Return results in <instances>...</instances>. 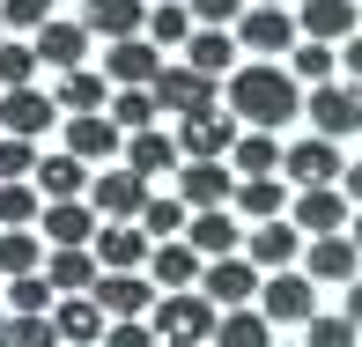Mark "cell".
Returning a JSON list of instances; mask_svg holds the SVG:
<instances>
[{
	"label": "cell",
	"mask_w": 362,
	"mask_h": 347,
	"mask_svg": "<svg viewBox=\"0 0 362 347\" xmlns=\"http://www.w3.org/2000/svg\"><path fill=\"white\" fill-rule=\"evenodd\" d=\"M222 111L237 126H259V134H274V126H296L303 119V81H288V67H229L222 74Z\"/></svg>",
	"instance_id": "obj_1"
},
{
	"label": "cell",
	"mask_w": 362,
	"mask_h": 347,
	"mask_svg": "<svg viewBox=\"0 0 362 347\" xmlns=\"http://www.w3.org/2000/svg\"><path fill=\"white\" fill-rule=\"evenodd\" d=\"M215 318L222 310L207 303L200 288H156V303H148V333H156L163 347H207Z\"/></svg>",
	"instance_id": "obj_2"
},
{
	"label": "cell",
	"mask_w": 362,
	"mask_h": 347,
	"mask_svg": "<svg viewBox=\"0 0 362 347\" xmlns=\"http://www.w3.org/2000/svg\"><path fill=\"white\" fill-rule=\"evenodd\" d=\"M148 96H156V119H192V111H215V104H222V89H215L207 74H192L185 59H177V67L163 59L156 81H148Z\"/></svg>",
	"instance_id": "obj_3"
},
{
	"label": "cell",
	"mask_w": 362,
	"mask_h": 347,
	"mask_svg": "<svg viewBox=\"0 0 362 347\" xmlns=\"http://www.w3.org/2000/svg\"><path fill=\"white\" fill-rule=\"evenodd\" d=\"M252 303H259V318H267V325H303L310 310H318V281H310L303 266H281V274L259 281Z\"/></svg>",
	"instance_id": "obj_4"
},
{
	"label": "cell",
	"mask_w": 362,
	"mask_h": 347,
	"mask_svg": "<svg viewBox=\"0 0 362 347\" xmlns=\"http://www.w3.org/2000/svg\"><path fill=\"white\" fill-rule=\"evenodd\" d=\"M192 288H200L207 295V303H229V310H237V303H252V295H259V266H252V259H244V252H222V259H200V281H192Z\"/></svg>",
	"instance_id": "obj_5"
},
{
	"label": "cell",
	"mask_w": 362,
	"mask_h": 347,
	"mask_svg": "<svg viewBox=\"0 0 362 347\" xmlns=\"http://www.w3.org/2000/svg\"><path fill=\"white\" fill-rule=\"evenodd\" d=\"M177 163H222L229 141H237V119L215 104V111H192V119H177Z\"/></svg>",
	"instance_id": "obj_6"
},
{
	"label": "cell",
	"mask_w": 362,
	"mask_h": 347,
	"mask_svg": "<svg viewBox=\"0 0 362 347\" xmlns=\"http://www.w3.org/2000/svg\"><path fill=\"white\" fill-rule=\"evenodd\" d=\"M310 126H318L325 141L362 134V81H318V89H310Z\"/></svg>",
	"instance_id": "obj_7"
},
{
	"label": "cell",
	"mask_w": 362,
	"mask_h": 347,
	"mask_svg": "<svg viewBox=\"0 0 362 347\" xmlns=\"http://www.w3.org/2000/svg\"><path fill=\"white\" fill-rule=\"evenodd\" d=\"M288 45H296V15H288V8H259V0H244V15H237V52L281 59Z\"/></svg>",
	"instance_id": "obj_8"
},
{
	"label": "cell",
	"mask_w": 362,
	"mask_h": 347,
	"mask_svg": "<svg viewBox=\"0 0 362 347\" xmlns=\"http://www.w3.org/2000/svg\"><path fill=\"white\" fill-rule=\"evenodd\" d=\"M274 177H281V185H333V177H340V148L325 141V134H303V141L281 148Z\"/></svg>",
	"instance_id": "obj_9"
},
{
	"label": "cell",
	"mask_w": 362,
	"mask_h": 347,
	"mask_svg": "<svg viewBox=\"0 0 362 347\" xmlns=\"http://www.w3.org/2000/svg\"><path fill=\"white\" fill-rule=\"evenodd\" d=\"M288 222H296V237H333V229H348L340 185H288Z\"/></svg>",
	"instance_id": "obj_10"
},
{
	"label": "cell",
	"mask_w": 362,
	"mask_h": 347,
	"mask_svg": "<svg viewBox=\"0 0 362 347\" xmlns=\"http://www.w3.org/2000/svg\"><path fill=\"white\" fill-rule=\"evenodd\" d=\"M30 52H37V67H81L89 59V23L81 15H45L30 30Z\"/></svg>",
	"instance_id": "obj_11"
},
{
	"label": "cell",
	"mask_w": 362,
	"mask_h": 347,
	"mask_svg": "<svg viewBox=\"0 0 362 347\" xmlns=\"http://www.w3.org/2000/svg\"><path fill=\"white\" fill-rule=\"evenodd\" d=\"M237 252L252 259L259 274H281V266H296L303 237H296V222H281V214H267V222H252V229H244V244H237Z\"/></svg>",
	"instance_id": "obj_12"
},
{
	"label": "cell",
	"mask_w": 362,
	"mask_h": 347,
	"mask_svg": "<svg viewBox=\"0 0 362 347\" xmlns=\"http://www.w3.org/2000/svg\"><path fill=\"white\" fill-rule=\"evenodd\" d=\"M89 303L104 310V318H148L156 281H148V274H96L89 281Z\"/></svg>",
	"instance_id": "obj_13"
},
{
	"label": "cell",
	"mask_w": 362,
	"mask_h": 347,
	"mask_svg": "<svg viewBox=\"0 0 362 347\" xmlns=\"http://www.w3.org/2000/svg\"><path fill=\"white\" fill-rule=\"evenodd\" d=\"M81 200L96 207V222H134L141 200H148V177H134V170H104V177H89V192H81Z\"/></svg>",
	"instance_id": "obj_14"
},
{
	"label": "cell",
	"mask_w": 362,
	"mask_h": 347,
	"mask_svg": "<svg viewBox=\"0 0 362 347\" xmlns=\"http://www.w3.org/2000/svg\"><path fill=\"white\" fill-rule=\"evenodd\" d=\"M89 252H96V266H104V274H141V266H148V237H141V222H96Z\"/></svg>",
	"instance_id": "obj_15"
},
{
	"label": "cell",
	"mask_w": 362,
	"mask_h": 347,
	"mask_svg": "<svg viewBox=\"0 0 362 347\" xmlns=\"http://www.w3.org/2000/svg\"><path fill=\"white\" fill-rule=\"evenodd\" d=\"M156 67H163V52L148 37H111V52H104V74L111 89H148V81H156Z\"/></svg>",
	"instance_id": "obj_16"
},
{
	"label": "cell",
	"mask_w": 362,
	"mask_h": 347,
	"mask_svg": "<svg viewBox=\"0 0 362 347\" xmlns=\"http://www.w3.org/2000/svg\"><path fill=\"white\" fill-rule=\"evenodd\" d=\"M37 274L52 281V295H89V281L104 274V266H96L89 244H45V266Z\"/></svg>",
	"instance_id": "obj_17"
},
{
	"label": "cell",
	"mask_w": 362,
	"mask_h": 347,
	"mask_svg": "<svg viewBox=\"0 0 362 347\" xmlns=\"http://www.w3.org/2000/svg\"><path fill=\"white\" fill-rule=\"evenodd\" d=\"M52 119H59V111H52V96H45L37 81H23V89H0V134H23V141H37Z\"/></svg>",
	"instance_id": "obj_18"
},
{
	"label": "cell",
	"mask_w": 362,
	"mask_h": 347,
	"mask_svg": "<svg viewBox=\"0 0 362 347\" xmlns=\"http://www.w3.org/2000/svg\"><path fill=\"white\" fill-rule=\"evenodd\" d=\"M288 15H296V30H310L318 45H340L348 30H362L355 0H288Z\"/></svg>",
	"instance_id": "obj_19"
},
{
	"label": "cell",
	"mask_w": 362,
	"mask_h": 347,
	"mask_svg": "<svg viewBox=\"0 0 362 347\" xmlns=\"http://www.w3.org/2000/svg\"><path fill=\"white\" fill-rule=\"evenodd\" d=\"M177 237H185L200 259H222V252H237V244H244V222H237L229 207H200V214H185Z\"/></svg>",
	"instance_id": "obj_20"
},
{
	"label": "cell",
	"mask_w": 362,
	"mask_h": 347,
	"mask_svg": "<svg viewBox=\"0 0 362 347\" xmlns=\"http://www.w3.org/2000/svg\"><path fill=\"white\" fill-rule=\"evenodd\" d=\"M45 318H52L59 347H96V340H104V325H111L89 295H52V310H45Z\"/></svg>",
	"instance_id": "obj_21"
},
{
	"label": "cell",
	"mask_w": 362,
	"mask_h": 347,
	"mask_svg": "<svg viewBox=\"0 0 362 347\" xmlns=\"http://www.w3.org/2000/svg\"><path fill=\"white\" fill-rule=\"evenodd\" d=\"M30 229H37L45 244H89V237H96V207H89V200H45Z\"/></svg>",
	"instance_id": "obj_22"
},
{
	"label": "cell",
	"mask_w": 362,
	"mask_h": 347,
	"mask_svg": "<svg viewBox=\"0 0 362 347\" xmlns=\"http://www.w3.org/2000/svg\"><path fill=\"white\" fill-rule=\"evenodd\" d=\"M229 163H177V200H185V214L200 207H229Z\"/></svg>",
	"instance_id": "obj_23"
},
{
	"label": "cell",
	"mask_w": 362,
	"mask_h": 347,
	"mask_svg": "<svg viewBox=\"0 0 362 347\" xmlns=\"http://www.w3.org/2000/svg\"><path fill=\"white\" fill-rule=\"evenodd\" d=\"M119 155H126V170H134V177H170V170H177V141L163 134V126H141V134H126V141H119Z\"/></svg>",
	"instance_id": "obj_24"
},
{
	"label": "cell",
	"mask_w": 362,
	"mask_h": 347,
	"mask_svg": "<svg viewBox=\"0 0 362 347\" xmlns=\"http://www.w3.org/2000/svg\"><path fill=\"white\" fill-rule=\"evenodd\" d=\"M296 259H303V274H310V281H340V288L362 274V252L340 237V229H333V237H310V252H296Z\"/></svg>",
	"instance_id": "obj_25"
},
{
	"label": "cell",
	"mask_w": 362,
	"mask_h": 347,
	"mask_svg": "<svg viewBox=\"0 0 362 347\" xmlns=\"http://www.w3.org/2000/svg\"><path fill=\"white\" fill-rule=\"evenodd\" d=\"M156 288H192L200 281V252H192L185 237H163V244H148V266H141Z\"/></svg>",
	"instance_id": "obj_26"
},
{
	"label": "cell",
	"mask_w": 362,
	"mask_h": 347,
	"mask_svg": "<svg viewBox=\"0 0 362 347\" xmlns=\"http://www.w3.org/2000/svg\"><path fill=\"white\" fill-rule=\"evenodd\" d=\"M30 185H37L45 200H81V192H89V163H74L67 148H59V155H37L30 163Z\"/></svg>",
	"instance_id": "obj_27"
},
{
	"label": "cell",
	"mask_w": 362,
	"mask_h": 347,
	"mask_svg": "<svg viewBox=\"0 0 362 347\" xmlns=\"http://www.w3.org/2000/svg\"><path fill=\"white\" fill-rule=\"evenodd\" d=\"M288 207V185L281 177H237V185H229V214H237V222H267V214H281Z\"/></svg>",
	"instance_id": "obj_28"
},
{
	"label": "cell",
	"mask_w": 362,
	"mask_h": 347,
	"mask_svg": "<svg viewBox=\"0 0 362 347\" xmlns=\"http://www.w3.org/2000/svg\"><path fill=\"white\" fill-rule=\"evenodd\" d=\"M119 126L104 119V111H74V126H67V155L74 163H104V155H119Z\"/></svg>",
	"instance_id": "obj_29"
},
{
	"label": "cell",
	"mask_w": 362,
	"mask_h": 347,
	"mask_svg": "<svg viewBox=\"0 0 362 347\" xmlns=\"http://www.w3.org/2000/svg\"><path fill=\"white\" fill-rule=\"evenodd\" d=\"M185 67L192 74H207V81H222L229 67H237V37H229V30H192V37H185Z\"/></svg>",
	"instance_id": "obj_30"
},
{
	"label": "cell",
	"mask_w": 362,
	"mask_h": 347,
	"mask_svg": "<svg viewBox=\"0 0 362 347\" xmlns=\"http://www.w3.org/2000/svg\"><path fill=\"white\" fill-rule=\"evenodd\" d=\"M104 96H111V81L96 74V67H59V89H52V111H104Z\"/></svg>",
	"instance_id": "obj_31"
},
{
	"label": "cell",
	"mask_w": 362,
	"mask_h": 347,
	"mask_svg": "<svg viewBox=\"0 0 362 347\" xmlns=\"http://www.w3.org/2000/svg\"><path fill=\"white\" fill-rule=\"evenodd\" d=\"M207 347H274V325L259 318L252 303H237V310H222V318H215V333H207Z\"/></svg>",
	"instance_id": "obj_32"
},
{
	"label": "cell",
	"mask_w": 362,
	"mask_h": 347,
	"mask_svg": "<svg viewBox=\"0 0 362 347\" xmlns=\"http://www.w3.org/2000/svg\"><path fill=\"white\" fill-rule=\"evenodd\" d=\"M141 37L156 45V52L185 45V37H192V15H185V0H148V15H141Z\"/></svg>",
	"instance_id": "obj_33"
},
{
	"label": "cell",
	"mask_w": 362,
	"mask_h": 347,
	"mask_svg": "<svg viewBox=\"0 0 362 347\" xmlns=\"http://www.w3.org/2000/svg\"><path fill=\"white\" fill-rule=\"evenodd\" d=\"M141 15H148V0H89V37H141Z\"/></svg>",
	"instance_id": "obj_34"
},
{
	"label": "cell",
	"mask_w": 362,
	"mask_h": 347,
	"mask_svg": "<svg viewBox=\"0 0 362 347\" xmlns=\"http://www.w3.org/2000/svg\"><path fill=\"white\" fill-rule=\"evenodd\" d=\"M274 163H281V141H274V134H259V126L229 141V177H267Z\"/></svg>",
	"instance_id": "obj_35"
},
{
	"label": "cell",
	"mask_w": 362,
	"mask_h": 347,
	"mask_svg": "<svg viewBox=\"0 0 362 347\" xmlns=\"http://www.w3.org/2000/svg\"><path fill=\"white\" fill-rule=\"evenodd\" d=\"M288 81H310V89H318V81H333L340 74V59H333V45H318V37H296L288 45Z\"/></svg>",
	"instance_id": "obj_36"
},
{
	"label": "cell",
	"mask_w": 362,
	"mask_h": 347,
	"mask_svg": "<svg viewBox=\"0 0 362 347\" xmlns=\"http://www.w3.org/2000/svg\"><path fill=\"white\" fill-rule=\"evenodd\" d=\"M37 266H45V237L37 229H0V281L37 274Z\"/></svg>",
	"instance_id": "obj_37"
},
{
	"label": "cell",
	"mask_w": 362,
	"mask_h": 347,
	"mask_svg": "<svg viewBox=\"0 0 362 347\" xmlns=\"http://www.w3.org/2000/svg\"><path fill=\"white\" fill-rule=\"evenodd\" d=\"M104 119L119 126V134H141V126H156V96L148 89H119V96H104Z\"/></svg>",
	"instance_id": "obj_38"
},
{
	"label": "cell",
	"mask_w": 362,
	"mask_h": 347,
	"mask_svg": "<svg viewBox=\"0 0 362 347\" xmlns=\"http://www.w3.org/2000/svg\"><path fill=\"white\" fill-rule=\"evenodd\" d=\"M0 347H59L52 318H30V310H0Z\"/></svg>",
	"instance_id": "obj_39"
},
{
	"label": "cell",
	"mask_w": 362,
	"mask_h": 347,
	"mask_svg": "<svg viewBox=\"0 0 362 347\" xmlns=\"http://www.w3.org/2000/svg\"><path fill=\"white\" fill-rule=\"evenodd\" d=\"M45 207V192L30 185V177H15V185H0V229H30Z\"/></svg>",
	"instance_id": "obj_40"
},
{
	"label": "cell",
	"mask_w": 362,
	"mask_h": 347,
	"mask_svg": "<svg viewBox=\"0 0 362 347\" xmlns=\"http://www.w3.org/2000/svg\"><path fill=\"white\" fill-rule=\"evenodd\" d=\"M134 222H141V237H148V244H163V237H177V229H185V200H156V192H148Z\"/></svg>",
	"instance_id": "obj_41"
},
{
	"label": "cell",
	"mask_w": 362,
	"mask_h": 347,
	"mask_svg": "<svg viewBox=\"0 0 362 347\" xmlns=\"http://www.w3.org/2000/svg\"><path fill=\"white\" fill-rule=\"evenodd\" d=\"M303 347H355V325L340 310H310L303 318Z\"/></svg>",
	"instance_id": "obj_42"
},
{
	"label": "cell",
	"mask_w": 362,
	"mask_h": 347,
	"mask_svg": "<svg viewBox=\"0 0 362 347\" xmlns=\"http://www.w3.org/2000/svg\"><path fill=\"white\" fill-rule=\"evenodd\" d=\"M8 310L45 318V310H52V281H45V274H15V281H8Z\"/></svg>",
	"instance_id": "obj_43"
},
{
	"label": "cell",
	"mask_w": 362,
	"mask_h": 347,
	"mask_svg": "<svg viewBox=\"0 0 362 347\" xmlns=\"http://www.w3.org/2000/svg\"><path fill=\"white\" fill-rule=\"evenodd\" d=\"M23 81H37V52L15 37H0V89H23Z\"/></svg>",
	"instance_id": "obj_44"
},
{
	"label": "cell",
	"mask_w": 362,
	"mask_h": 347,
	"mask_svg": "<svg viewBox=\"0 0 362 347\" xmlns=\"http://www.w3.org/2000/svg\"><path fill=\"white\" fill-rule=\"evenodd\" d=\"M30 163H37V141H23V134H0V185L30 177Z\"/></svg>",
	"instance_id": "obj_45"
},
{
	"label": "cell",
	"mask_w": 362,
	"mask_h": 347,
	"mask_svg": "<svg viewBox=\"0 0 362 347\" xmlns=\"http://www.w3.org/2000/svg\"><path fill=\"white\" fill-rule=\"evenodd\" d=\"M45 15H59L52 0H0V30H37Z\"/></svg>",
	"instance_id": "obj_46"
},
{
	"label": "cell",
	"mask_w": 362,
	"mask_h": 347,
	"mask_svg": "<svg viewBox=\"0 0 362 347\" xmlns=\"http://www.w3.org/2000/svg\"><path fill=\"white\" fill-rule=\"evenodd\" d=\"M96 347H163V340L148 333L141 318H111V325H104V340H96Z\"/></svg>",
	"instance_id": "obj_47"
},
{
	"label": "cell",
	"mask_w": 362,
	"mask_h": 347,
	"mask_svg": "<svg viewBox=\"0 0 362 347\" xmlns=\"http://www.w3.org/2000/svg\"><path fill=\"white\" fill-rule=\"evenodd\" d=\"M185 15H192V23H207V30H222V23H237V15H244V0H185Z\"/></svg>",
	"instance_id": "obj_48"
},
{
	"label": "cell",
	"mask_w": 362,
	"mask_h": 347,
	"mask_svg": "<svg viewBox=\"0 0 362 347\" xmlns=\"http://www.w3.org/2000/svg\"><path fill=\"white\" fill-rule=\"evenodd\" d=\"M333 59H340V67L362 81V30H348V37H340V52H333Z\"/></svg>",
	"instance_id": "obj_49"
},
{
	"label": "cell",
	"mask_w": 362,
	"mask_h": 347,
	"mask_svg": "<svg viewBox=\"0 0 362 347\" xmlns=\"http://www.w3.org/2000/svg\"><path fill=\"white\" fill-rule=\"evenodd\" d=\"M333 185H340V200H355V207H362V163H340Z\"/></svg>",
	"instance_id": "obj_50"
},
{
	"label": "cell",
	"mask_w": 362,
	"mask_h": 347,
	"mask_svg": "<svg viewBox=\"0 0 362 347\" xmlns=\"http://www.w3.org/2000/svg\"><path fill=\"white\" fill-rule=\"evenodd\" d=\"M340 318H348V325H355V333H362V274L348 281V310H340Z\"/></svg>",
	"instance_id": "obj_51"
},
{
	"label": "cell",
	"mask_w": 362,
	"mask_h": 347,
	"mask_svg": "<svg viewBox=\"0 0 362 347\" xmlns=\"http://www.w3.org/2000/svg\"><path fill=\"white\" fill-rule=\"evenodd\" d=\"M340 237H348L355 252H362V214H348V229H340Z\"/></svg>",
	"instance_id": "obj_52"
},
{
	"label": "cell",
	"mask_w": 362,
	"mask_h": 347,
	"mask_svg": "<svg viewBox=\"0 0 362 347\" xmlns=\"http://www.w3.org/2000/svg\"><path fill=\"white\" fill-rule=\"evenodd\" d=\"M259 8H288V0H259Z\"/></svg>",
	"instance_id": "obj_53"
},
{
	"label": "cell",
	"mask_w": 362,
	"mask_h": 347,
	"mask_svg": "<svg viewBox=\"0 0 362 347\" xmlns=\"http://www.w3.org/2000/svg\"><path fill=\"white\" fill-rule=\"evenodd\" d=\"M0 37H8V30H0Z\"/></svg>",
	"instance_id": "obj_54"
}]
</instances>
